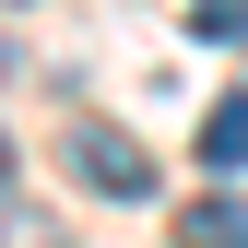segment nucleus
<instances>
[{
	"label": "nucleus",
	"mask_w": 248,
	"mask_h": 248,
	"mask_svg": "<svg viewBox=\"0 0 248 248\" xmlns=\"http://www.w3.org/2000/svg\"><path fill=\"white\" fill-rule=\"evenodd\" d=\"M71 177H83L95 201H154V154H142L130 130H107V118L71 130Z\"/></svg>",
	"instance_id": "f257e3e1"
},
{
	"label": "nucleus",
	"mask_w": 248,
	"mask_h": 248,
	"mask_svg": "<svg viewBox=\"0 0 248 248\" xmlns=\"http://www.w3.org/2000/svg\"><path fill=\"white\" fill-rule=\"evenodd\" d=\"M189 154H201V166H213V177H236V166H248V95H225V107H213Z\"/></svg>",
	"instance_id": "f03ea898"
},
{
	"label": "nucleus",
	"mask_w": 248,
	"mask_h": 248,
	"mask_svg": "<svg viewBox=\"0 0 248 248\" xmlns=\"http://www.w3.org/2000/svg\"><path fill=\"white\" fill-rule=\"evenodd\" d=\"M189 236H213V248H248V201H189Z\"/></svg>",
	"instance_id": "7ed1b4c3"
},
{
	"label": "nucleus",
	"mask_w": 248,
	"mask_h": 248,
	"mask_svg": "<svg viewBox=\"0 0 248 248\" xmlns=\"http://www.w3.org/2000/svg\"><path fill=\"white\" fill-rule=\"evenodd\" d=\"M189 36H201V47H225V36H248V0H189Z\"/></svg>",
	"instance_id": "20e7f679"
},
{
	"label": "nucleus",
	"mask_w": 248,
	"mask_h": 248,
	"mask_svg": "<svg viewBox=\"0 0 248 248\" xmlns=\"http://www.w3.org/2000/svg\"><path fill=\"white\" fill-rule=\"evenodd\" d=\"M0 189H12V130H0Z\"/></svg>",
	"instance_id": "39448f33"
}]
</instances>
